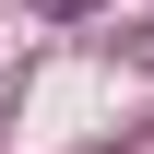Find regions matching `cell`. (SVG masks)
Segmentation results:
<instances>
[{"instance_id":"6da1fadb","label":"cell","mask_w":154,"mask_h":154,"mask_svg":"<svg viewBox=\"0 0 154 154\" xmlns=\"http://www.w3.org/2000/svg\"><path fill=\"white\" fill-rule=\"evenodd\" d=\"M36 12H95V0H36Z\"/></svg>"}]
</instances>
